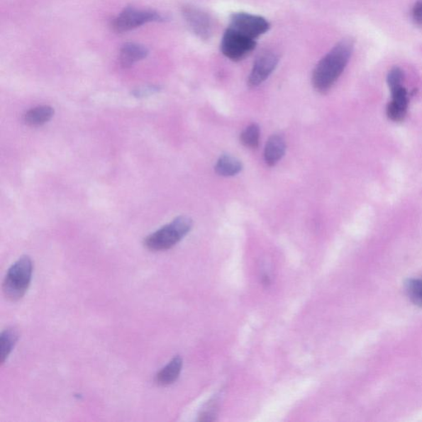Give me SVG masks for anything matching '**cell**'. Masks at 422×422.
I'll return each mask as SVG.
<instances>
[{
    "label": "cell",
    "mask_w": 422,
    "mask_h": 422,
    "mask_svg": "<svg viewBox=\"0 0 422 422\" xmlns=\"http://www.w3.org/2000/svg\"><path fill=\"white\" fill-rule=\"evenodd\" d=\"M33 263L28 256H23L9 269L3 283L4 296L10 301H18L27 293L32 282Z\"/></svg>",
    "instance_id": "3957f363"
},
{
    "label": "cell",
    "mask_w": 422,
    "mask_h": 422,
    "mask_svg": "<svg viewBox=\"0 0 422 422\" xmlns=\"http://www.w3.org/2000/svg\"><path fill=\"white\" fill-rule=\"evenodd\" d=\"M164 15L150 9L127 7L111 22L114 32L123 33L152 22H164Z\"/></svg>",
    "instance_id": "277c9868"
},
{
    "label": "cell",
    "mask_w": 422,
    "mask_h": 422,
    "mask_svg": "<svg viewBox=\"0 0 422 422\" xmlns=\"http://www.w3.org/2000/svg\"><path fill=\"white\" fill-rule=\"evenodd\" d=\"M405 289L411 302L422 308V279H408L405 283Z\"/></svg>",
    "instance_id": "e0dca14e"
},
{
    "label": "cell",
    "mask_w": 422,
    "mask_h": 422,
    "mask_svg": "<svg viewBox=\"0 0 422 422\" xmlns=\"http://www.w3.org/2000/svg\"><path fill=\"white\" fill-rule=\"evenodd\" d=\"M391 93H392V101L387 106L388 118L396 122L404 121L409 106L408 91L401 86V87L391 91Z\"/></svg>",
    "instance_id": "9c48e42d"
},
{
    "label": "cell",
    "mask_w": 422,
    "mask_h": 422,
    "mask_svg": "<svg viewBox=\"0 0 422 422\" xmlns=\"http://www.w3.org/2000/svg\"><path fill=\"white\" fill-rule=\"evenodd\" d=\"M256 45L255 40L228 28L223 35L221 50L227 58L240 61L250 54L255 49Z\"/></svg>",
    "instance_id": "5b68a950"
},
{
    "label": "cell",
    "mask_w": 422,
    "mask_h": 422,
    "mask_svg": "<svg viewBox=\"0 0 422 422\" xmlns=\"http://www.w3.org/2000/svg\"><path fill=\"white\" fill-rule=\"evenodd\" d=\"M241 143L249 149H257L260 141V128L257 124L248 126L240 135Z\"/></svg>",
    "instance_id": "2e32d148"
},
{
    "label": "cell",
    "mask_w": 422,
    "mask_h": 422,
    "mask_svg": "<svg viewBox=\"0 0 422 422\" xmlns=\"http://www.w3.org/2000/svg\"><path fill=\"white\" fill-rule=\"evenodd\" d=\"M286 140L282 135H273L267 142L264 150V160L268 166L273 167L282 159L286 154Z\"/></svg>",
    "instance_id": "8fae6325"
},
{
    "label": "cell",
    "mask_w": 422,
    "mask_h": 422,
    "mask_svg": "<svg viewBox=\"0 0 422 422\" xmlns=\"http://www.w3.org/2000/svg\"><path fill=\"white\" fill-rule=\"evenodd\" d=\"M353 40L345 38L339 42L315 67L312 84L320 94H326L343 74L352 57Z\"/></svg>",
    "instance_id": "6da1fadb"
},
{
    "label": "cell",
    "mask_w": 422,
    "mask_h": 422,
    "mask_svg": "<svg viewBox=\"0 0 422 422\" xmlns=\"http://www.w3.org/2000/svg\"><path fill=\"white\" fill-rule=\"evenodd\" d=\"M160 90V88L159 86L148 85L133 90L132 94H133L135 98H145V96H148L157 93Z\"/></svg>",
    "instance_id": "d6986e66"
},
{
    "label": "cell",
    "mask_w": 422,
    "mask_h": 422,
    "mask_svg": "<svg viewBox=\"0 0 422 422\" xmlns=\"http://www.w3.org/2000/svg\"><path fill=\"white\" fill-rule=\"evenodd\" d=\"M404 80V72L401 69L394 67L389 71L387 82L391 91L401 87Z\"/></svg>",
    "instance_id": "ac0fdd59"
},
{
    "label": "cell",
    "mask_w": 422,
    "mask_h": 422,
    "mask_svg": "<svg viewBox=\"0 0 422 422\" xmlns=\"http://www.w3.org/2000/svg\"><path fill=\"white\" fill-rule=\"evenodd\" d=\"M18 339V331L13 328L5 329L2 332L1 337H0V344H1V347H0V350H1V352H0V362H1L2 365L8 359L9 355L11 354Z\"/></svg>",
    "instance_id": "9a60e30c"
},
{
    "label": "cell",
    "mask_w": 422,
    "mask_h": 422,
    "mask_svg": "<svg viewBox=\"0 0 422 422\" xmlns=\"http://www.w3.org/2000/svg\"><path fill=\"white\" fill-rule=\"evenodd\" d=\"M182 359L176 357L162 368L155 377V382L160 386H167L174 384L179 379L182 369Z\"/></svg>",
    "instance_id": "7c38bea8"
},
{
    "label": "cell",
    "mask_w": 422,
    "mask_h": 422,
    "mask_svg": "<svg viewBox=\"0 0 422 422\" xmlns=\"http://www.w3.org/2000/svg\"><path fill=\"white\" fill-rule=\"evenodd\" d=\"M215 170L216 174L222 177L235 176L243 170V164L240 160L232 155H222L218 160Z\"/></svg>",
    "instance_id": "4fadbf2b"
},
{
    "label": "cell",
    "mask_w": 422,
    "mask_h": 422,
    "mask_svg": "<svg viewBox=\"0 0 422 422\" xmlns=\"http://www.w3.org/2000/svg\"><path fill=\"white\" fill-rule=\"evenodd\" d=\"M54 109L50 106H40L30 109L24 115V121L30 126H43L53 118Z\"/></svg>",
    "instance_id": "5bb4252c"
},
{
    "label": "cell",
    "mask_w": 422,
    "mask_h": 422,
    "mask_svg": "<svg viewBox=\"0 0 422 422\" xmlns=\"http://www.w3.org/2000/svg\"><path fill=\"white\" fill-rule=\"evenodd\" d=\"M149 50L145 45L135 43H127L122 45L119 60L123 68H130L138 61L148 57Z\"/></svg>",
    "instance_id": "30bf717a"
},
{
    "label": "cell",
    "mask_w": 422,
    "mask_h": 422,
    "mask_svg": "<svg viewBox=\"0 0 422 422\" xmlns=\"http://www.w3.org/2000/svg\"><path fill=\"white\" fill-rule=\"evenodd\" d=\"M228 28L236 30L246 37L257 39L265 34L271 28L266 18L247 13H233Z\"/></svg>",
    "instance_id": "8992f818"
},
{
    "label": "cell",
    "mask_w": 422,
    "mask_h": 422,
    "mask_svg": "<svg viewBox=\"0 0 422 422\" xmlns=\"http://www.w3.org/2000/svg\"><path fill=\"white\" fill-rule=\"evenodd\" d=\"M279 63V57L272 50H266L258 55L249 75V87L255 88L262 84L270 76Z\"/></svg>",
    "instance_id": "ba28073f"
},
{
    "label": "cell",
    "mask_w": 422,
    "mask_h": 422,
    "mask_svg": "<svg viewBox=\"0 0 422 422\" xmlns=\"http://www.w3.org/2000/svg\"><path fill=\"white\" fill-rule=\"evenodd\" d=\"M413 18L416 24L422 25V0L414 5Z\"/></svg>",
    "instance_id": "ffe728a7"
},
{
    "label": "cell",
    "mask_w": 422,
    "mask_h": 422,
    "mask_svg": "<svg viewBox=\"0 0 422 422\" xmlns=\"http://www.w3.org/2000/svg\"><path fill=\"white\" fill-rule=\"evenodd\" d=\"M193 222L190 217L181 216L169 225L151 233L145 240V246L150 251L169 250L179 243L191 231Z\"/></svg>",
    "instance_id": "7a4b0ae2"
},
{
    "label": "cell",
    "mask_w": 422,
    "mask_h": 422,
    "mask_svg": "<svg viewBox=\"0 0 422 422\" xmlns=\"http://www.w3.org/2000/svg\"><path fill=\"white\" fill-rule=\"evenodd\" d=\"M182 14L187 26L196 37L203 40H209L212 37V18L204 10L192 5H185L182 7Z\"/></svg>",
    "instance_id": "52a82bcc"
}]
</instances>
